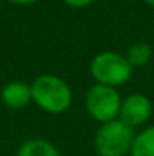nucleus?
I'll return each mask as SVG.
<instances>
[{
  "label": "nucleus",
  "mask_w": 154,
  "mask_h": 156,
  "mask_svg": "<svg viewBox=\"0 0 154 156\" xmlns=\"http://www.w3.org/2000/svg\"><path fill=\"white\" fill-rule=\"evenodd\" d=\"M131 156H154V126H148L136 133Z\"/></svg>",
  "instance_id": "9"
},
{
  "label": "nucleus",
  "mask_w": 154,
  "mask_h": 156,
  "mask_svg": "<svg viewBox=\"0 0 154 156\" xmlns=\"http://www.w3.org/2000/svg\"><path fill=\"white\" fill-rule=\"evenodd\" d=\"M152 115V101L142 93H131L121 101L119 120L131 128L142 126Z\"/></svg>",
  "instance_id": "5"
},
{
  "label": "nucleus",
  "mask_w": 154,
  "mask_h": 156,
  "mask_svg": "<svg viewBox=\"0 0 154 156\" xmlns=\"http://www.w3.org/2000/svg\"><path fill=\"white\" fill-rule=\"evenodd\" d=\"M144 2H146V3H148V5H149V7H154V0H144Z\"/></svg>",
  "instance_id": "12"
},
{
  "label": "nucleus",
  "mask_w": 154,
  "mask_h": 156,
  "mask_svg": "<svg viewBox=\"0 0 154 156\" xmlns=\"http://www.w3.org/2000/svg\"><path fill=\"white\" fill-rule=\"evenodd\" d=\"M123 98L115 87L96 83L88 90L85 98V106L90 116L98 123L116 120L119 116V108Z\"/></svg>",
  "instance_id": "4"
},
{
  "label": "nucleus",
  "mask_w": 154,
  "mask_h": 156,
  "mask_svg": "<svg viewBox=\"0 0 154 156\" xmlns=\"http://www.w3.org/2000/svg\"><path fill=\"white\" fill-rule=\"evenodd\" d=\"M10 3H17V5H30V3H35L36 0H9Z\"/></svg>",
  "instance_id": "11"
},
{
  "label": "nucleus",
  "mask_w": 154,
  "mask_h": 156,
  "mask_svg": "<svg viewBox=\"0 0 154 156\" xmlns=\"http://www.w3.org/2000/svg\"><path fill=\"white\" fill-rule=\"evenodd\" d=\"M63 2L71 9H85V7L91 5L94 0H63Z\"/></svg>",
  "instance_id": "10"
},
{
  "label": "nucleus",
  "mask_w": 154,
  "mask_h": 156,
  "mask_svg": "<svg viewBox=\"0 0 154 156\" xmlns=\"http://www.w3.org/2000/svg\"><path fill=\"white\" fill-rule=\"evenodd\" d=\"M3 105L12 110H22L32 101V87L25 81H9L0 91Z\"/></svg>",
  "instance_id": "6"
},
{
  "label": "nucleus",
  "mask_w": 154,
  "mask_h": 156,
  "mask_svg": "<svg viewBox=\"0 0 154 156\" xmlns=\"http://www.w3.org/2000/svg\"><path fill=\"white\" fill-rule=\"evenodd\" d=\"M136 136L134 128L119 118L101 123L94 135V150L100 156H126L131 154Z\"/></svg>",
  "instance_id": "2"
},
{
  "label": "nucleus",
  "mask_w": 154,
  "mask_h": 156,
  "mask_svg": "<svg viewBox=\"0 0 154 156\" xmlns=\"http://www.w3.org/2000/svg\"><path fill=\"white\" fill-rule=\"evenodd\" d=\"M17 156H61L51 141L43 138H32L20 144Z\"/></svg>",
  "instance_id": "7"
},
{
  "label": "nucleus",
  "mask_w": 154,
  "mask_h": 156,
  "mask_svg": "<svg viewBox=\"0 0 154 156\" xmlns=\"http://www.w3.org/2000/svg\"><path fill=\"white\" fill-rule=\"evenodd\" d=\"M32 87V101L40 110L51 115H60L71 106L73 91L63 78L43 73L33 80Z\"/></svg>",
  "instance_id": "1"
},
{
  "label": "nucleus",
  "mask_w": 154,
  "mask_h": 156,
  "mask_svg": "<svg viewBox=\"0 0 154 156\" xmlns=\"http://www.w3.org/2000/svg\"><path fill=\"white\" fill-rule=\"evenodd\" d=\"M133 70L134 68L129 65L126 55L111 50L98 53L90 63V73L94 81L115 88L128 83Z\"/></svg>",
  "instance_id": "3"
},
{
  "label": "nucleus",
  "mask_w": 154,
  "mask_h": 156,
  "mask_svg": "<svg viewBox=\"0 0 154 156\" xmlns=\"http://www.w3.org/2000/svg\"><path fill=\"white\" fill-rule=\"evenodd\" d=\"M126 58L133 68H144L152 58V47L148 42L138 40V42H134L128 48Z\"/></svg>",
  "instance_id": "8"
}]
</instances>
